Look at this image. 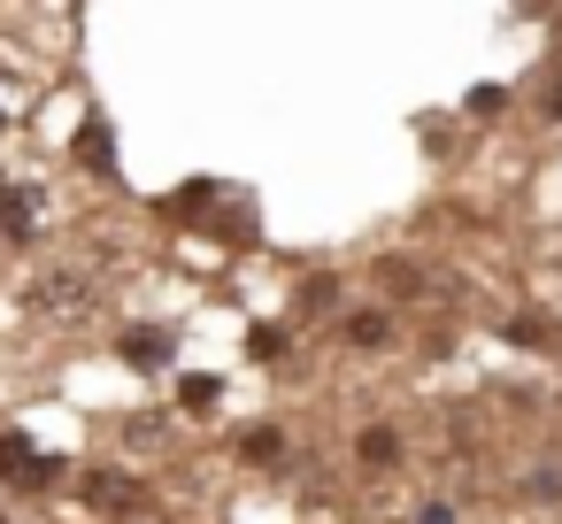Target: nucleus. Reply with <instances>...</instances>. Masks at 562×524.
<instances>
[{"label":"nucleus","mask_w":562,"mask_h":524,"mask_svg":"<svg viewBox=\"0 0 562 524\" xmlns=\"http://www.w3.org/2000/svg\"><path fill=\"white\" fill-rule=\"evenodd\" d=\"M0 524H9V516H0Z\"/></svg>","instance_id":"dca6fc26"},{"label":"nucleus","mask_w":562,"mask_h":524,"mask_svg":"<svg viewBox=\"0 0 562 524\" xmlns=\"http://www.w3.org/2000/svg\"><path fill=\"white\" fill-rule=\"evenodd\" d=\"M0 132H9V101H0Z\"/></svg>","instance_id":"ddd939ff"},{"label":"nucleus","mask_w":562,"mask_h":524,"mask_svg":"<svg viewBox=\"0 0 562 524\" xmlns=\"http://www.w3.org/2000/svg\"><path fill=\"white\" fill-rule=\"evenodd\" d=\"M554 263H562V239H554Z\"/></svg>","instance_id":"2eb2a0df"},{"label":"nucleus","mask_w":562,"mask_h":524,"mask_svg":"<svg viewBox=\"0 0 562 524\" xmlns=\"http://www.w3.org/2000/svg\"><path fill=\"white\" fill-rule=\"evenodd\" d=\"M0 486H16V493H55V486H63V455L32 447L24 432H0Z\"/></svg>","instance_id":"7ed1b4c3"},{"label":"nucleus","mask_w":562,"mask_h":524,"mask_svg":"<svg viewBox=\"0 0 562 524\" xmlns=\"http://www.w3.org/2000/svg\"><path fill=\"white\" fill-rule=\"evenodd\" d=\"M554 124H562V93H554Z\"/></svg>","instance_id":"4468645a"},{"label":"nucleus","mask_w":562,"mask_h":524,"mask_svg":"<svg viewBox=\"0 0 562 524\" xmlns=\"http://www.w3.org/2000/svg\"><path fill=\"white\" fill-rule=\"evenodd\" d=\"M24 301H32V316H47V324H78V316L101 301V286H93L86 270H40Z\"/></svg>","instance_id":"f257e3e1"},{"label":"nucleus","mask_w":562,"mask_h":524,"mask_svg":"<svg viewBox=\"0 0 562 524\" xmlns=\"http://www.w3.org/2000/svg\"><path fill=\"white\" fill-rule=\"evenodd\" d=\"M501 332H508V339H524V347H547V332L531 324V309H524V316H501Z\"/></svg>","instance_id":"9b49d317"},{"label":"nucleus","mask_w":562,"mask_h":524,"mask_svg":"<svg viewBox=\"0 0 562 524\" xmlns=\"http://www.w3.org/2000/svg\"><path fill=\"white\" fill-rule=\"evenodd\" d=\"M40 186L32 178H9V170H0V247H32L40 239Z\"/></svg>","instance_id":"20e7f679"},{"label":"nucleus","mask_w":562,"mask_h":524,"mask_svg":"<svg viewBox=\"0 0 562 524\" xmlns=\"http://www.w3.org/2000/svg\"><path fill=\"white\" fill-rule=\"evenodd\" d=\"M355 462H362V470H401V462H408V432L385 424V416L362 424V432H355Z\"/></svg>","instance_id":"0eeeda50"},{"label":"nucleus","mask_w":562,"mask_h":524,"mask_svg":"<svg viewBox=\"0 0 562 524\" xmlns=\"http://www.w3.org/2000/svg\"><path fill=\"white\" fill-rule=\"evenodd\" d=\"M339 339H347L355 355H385V347L401 339V316H393V309H347V316H339Z\"/></svg>","instance_id":"39448f33"},{"label":"nucleus","mask_w":562,"mask_h":524,"mask_svg":"<svg viewBox=\"0 0 562 524\" xmlns=\"http://www.w3.org/2000/svg\"><path fill=\"white\" fill-rule=\"evenodd\" d=\"M416 524H462V509H454V501H424Z\"/></svg>","instance_id":"f8f14e48"},{"label":"nucleus","mask_w":562,"mask_h":524,"mask_svg":"<svg viewBox=\"0 0 562 524\" xmlns=\"http://www.w3.org/2000/svg\"><path fill=\"white\" fill-rule=\"evenodd\" d=\"M78 501H86L93 516H132V509H147L155 493H147L132 470H116V462H86V470H78Z\"/></svg>","instance_id":"f03ea898"},{"label":"nucleus","mask_w":562,"mask_h":524,"mask_svg":"<svg viewBox=\"0 0 562 524\" xmlns=\"http://www.w3.org/2000/svg\"><path fill=\"white\" fill-rule=\"evenodd\" d=\"M70 155H78V170H93V178H116V140H109V124H101V116H86V124H78Z\"/></svg>","instance_id":"6e6552de"},{"label":"nucleus","mask_w":562,"mask_h":524,"mask_svg":"<svg viewBox=\"0 0 562 524\" xmlns=\"http://www.w3.org/2000/svg\"><path fill=\"white\" fill-rule=\"evenodd\" d=\"M285 455H293V432H285V424H247V432H239V462L278 470Z\"/></svg>","instance_id":"1a4fd4ad"},{"label":"nucleus","mask_w":562,"mask_h":524,"mask_svg":"<svg viewBox=\"0 0 562 524\" xmlns=\"http://www.w3.org/2000/svg\"><path fill=\"white\" fill-rule=\"evenodd\" d=\"M178 401H186L193 416H209V409L224 401V386H216V378H178Z\"/></svg>","instance_id":"9d476101"},{"label":"nucleus","mask_w":562,"mask_h":524,"mask_svg":"<svg viewBox=\"0 0 562 524\" xmlns=\"http://www.w3.org/2000/svg\"><path fill=\"white\" fill-rule=\"evenodd\" d=\"M116 355H124L132 370H170L178 332H170V324H132V332H116Z\"/></svg>","instance_id":"423d86ee"}]
</instances>
